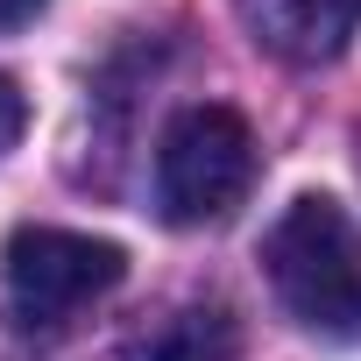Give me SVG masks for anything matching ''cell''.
<instances>
[{
    "label": "cell",
    "instance_id": "8992f818",
    "mask_svg": "<svg viewBox=\"0 0 361 361\" xmlns=\"http://www.w3.org/2000/svg\"><path fill=\"white\" fill-rule=\"evenodd\" d=\"M22 128H29V99H22V85L8 71H0V156L22 142Z\"/></svg>",
    "mask_w": 361,
    "mask_h": 361
},
{
    "label": "cell",
    "instance_id": "7a4b0ae2",
    "mask_svg": "<svg viewBox=\"0 0 361 361\" xmlns=\"http://www.w3.org/2000/svg\"><path fill=\"white\" fill-rule=\"evenodd\" d=\"M255 185V135L234 106H185L156 142V206L170 227H213Z\"/></svg>",
    "mask_w": 361,
    "mask_h": 361
},
{
    "label": "cell",
    "instance_id": "52a82bcc",
    "mask_svg": "<svg viewBox=\"0 0 361 361\" xmlns=\"http://www.w3.org/2000/svg\"><path fill=\"white\" fill-rule=\"evenodd\" d=\"M50 8V0H0V36H15V29H29L36 15Z\"/></svg>",
    "mask_w": 361,
    "mask_h": 361
},
{
    "label": "cell",
    "instance_id": "277c9868",
    "mask_svg": "<svg viewBox=\"0 0 361 361\" xmlns=\"http://www.w3.org/2000/svg\"><path fill=\"white\" fill-rule=\"evenodd\" d=\"M255 43L283 64H326L361 29V0H241Z\"/></svg>",
    "mask_w": 361,
    "mask_h": 361
},
{
    "label": "cell",
    "instance_id": "3957f363",
    "mask_svg": "<svg viewBox=\"0 0 361 361\" xmlns=\"http://www.w3.org/2000/svg\"><path fill=\"white\" fill-rule=\"evenodd\" d=\"M121 276H128V255L114 241H92V234H71V227H22L8 241V312L29 333L71 326Z\"/></svg>",
    "mask_w": 361,
    "mask_h": 361
},
{
    "label": "cell",
    "instance_id": "6da1fadb",
    "mask_svg": "<svg viewBox=\"0 0 361 361\" xmlns=\"http://www.w3.org/2000/svg\"><path fill=\"white\" fill-rule=\"evenodd\" d=\"M262 276L305 333L340 347L361 340V227L347 220L340 199L326 192L290 199L262 234Z\"/></svg>",
    "mask_w": 361,
    "mask_h": 361
},
{
    "label": "cell",
    "instance_id": "5b68a950",
    "mask_svg": "<svg viewBox=\"0 0 361 361\" xmlns=\"http://www.w3.org/2000/svg\"><path fill=\"white\" fill-rule=\"evenodd\" d=\"M241 354V326L227 305H185L149 347V361H234Z\"/></svg>",
    "mask_w": 361,
    "mask_h": 361
}]
</instances>
